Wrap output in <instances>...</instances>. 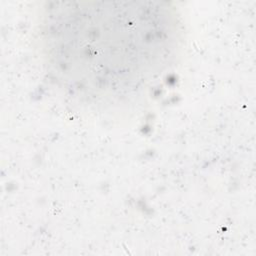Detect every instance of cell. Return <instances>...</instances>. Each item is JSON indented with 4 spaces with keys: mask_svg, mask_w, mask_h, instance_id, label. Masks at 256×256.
<instances>
[{
    "mask_svg": "<svg viewBox=\"0 0 256 256\" xmlns=\"http://www.w3.org/2000/svg\"><path fill=\"white\" fill-rule=\"evenodd\" d=\"M37 40L46 73L63 92L93 105L141 94L176 63L183 25L162 2H49Z\"/></svg>",
    "mask_w": 256,
    "mask_h": 256,
    "instance_id": "cell-1",
    "label": "cell"
}]
</instances>
